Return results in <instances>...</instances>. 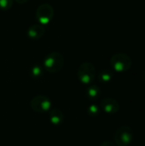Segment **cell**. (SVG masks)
Wrapping results in <instances>:
<instances>
[{
  "instance_id": "obj_15",
  "label": "cell",
  "mask_w": 145,
  "mask_h": 146,
  "mask_svg": "<svg viewBox=\"0 0 145 146\" xmlns=\"http://www.w3.org/2000/svg\"><path fill=\"white\" fill-rule=\"evenodd\" d=\"M100 146H116L112 141H109V140H106V141H103Z\"/></svg>"
},
{
  "instance_id": "obj_5",
  "label": "cell",
  "mask_w": 145,
  "mask_h": 146,
  "mask_svg": "<svg viewBox=\"0 0 145 146\" xmlns=\"http://www.w3.org/2000/svg\"><path fill=\"white\" fill-rule=\"evenodd\" d=\"M133 131L130 127L123 126L119 127L114 135V139L117 146H128L133 139Z\"/></svg>"
},
{
  "instance_id": "obj_13",
  "label": "cell",
  "mask_w": 145,
  "mask_h": 146,
  "mask_svg": "<svg viewBox=\"0 0 145 146\" xmlns=\"http://www.w3.org/2000/svg\"><path fill=\"white\" fill-rule=\"evenodd\" d=\"M14 0H0V9L7 11L13 6Z\"/></svg>"
},
{
  "instance_id": "obj_1",
  "label": "cell",
  "mask_w": 145,
  "mask_h": 146,
  "mask_svg": "<svg viewBox=\"0 0 145 146\" xmlns=\"http://www.w3.org/2000/svg\"><path fill=\"white\" fill-rule=\"evenodd\" d=\"M64 65V56L62 53L58 51H52L49 53L43 63V68L45 71L49 73H57L59 72Z\"/></svg>"
},
{
  "instance_id": "obj_9",
  "label": "cell",
  "mask_w": 145,
  "mask_h": 146,
  "mask_svg": "<svg viewBox=\"0 0 145 146\" xmlns=\"http://www.w3.org/2000/svg\"><path fill=\"white\" fill-rule=\"evenodd\" d=\"M64 120L62 112L58 109H54L50 112V121L54 126H60Z\"/></svg>"
},
{
  "instance_id": "obj_7",
  "label": "cell",
  "mask_w": 145,
  "mask_h": 146,
  "mask_svg": "<svg viewBox=\"0 0 145 146\" xmlns=\"http://www.w3.org/2000/svg\"><path fill=\"white\" fill-rule=\"evenodd\" d=\"M101 108L107 114H115L120 110V104L117 100L112 98H106L102 100Z\"/></svg>"
},
{
  "instance_id": "obj_8",
  "label": "cell",
  "mask_w": 145,
  "mask_h": 146,
  "mask_svg": "<svg viewBox=\"0 0 145 146\" xmlns=\"http://www.w3.org/2000/svg\"><path fill=\"white\" fill-rule=\"evenodd\" d=\"M45 33V27L40 24H34L28 27L26 31L27 37L32 40L40 39Z\"/></svg>"
},
{
  "instance_id": "obj_2",
  "label": "cell",
  "mask_w": 145,
  "mask_h": 146,
  "mask_svg": "<svg viewBox=\"0 0 145 146\" xmlns=\"http://www.w3.org/2000/svg\"><path fill=\"white\" fill-rule=\"evenodd\" d=\"M110 65L113 69L118 73L128 71L132 65V61L130 56L126 53H116L112 56L110 59Z\"/></svg>"
},
{
  "instance_id": "obj_17",
  "label": "cell",
  "mask_w": 145,
  "mask_h": 146,
  "mask_svg": "<svg viewBox=\"0 0 145 146\" xmlns=\"http://www.w3.org/2000/svg\"><path fill=\"white\" fill-rule=\"evenodd\" d=\"M141 78H142V80L145 83V69L142 72V74H141Z\"/></svg>"
},
{
  "instance_id": "obj_3",
  "label": "cell",
  "mask_w": 145,
  "mask_h": 146,
  "mask_svg": "<svg viewBox=\"0 0 145 146\" xmlns=\"http://www.w3.org/2000/svg\"><path fill=\"white\" fill-rule=\"evenodd\" d=\"M79 80L84 85H91L96 78V68L91 62H82L77 72Z\"/></svg>"
},
{
  "instance_id": "obj_14",
  "label": "cell",
  "mask_w": 145,
  "mask_h": 146,
  "mask_svg": "<svg viewBox=\"0 0 145 146\" xmlns=\"http://www.w3.org/2000/svg\"><path fill=\"white\" fill-rule=\"evenodd\" d=\"M87 112H88V114L91 116L94 117V116H97V115H99V113H100V108L97 104H91V105H90L88 107Z\"/></svg>"
},
{
  "instance_id": "obj_4",
  "label": "cell",
  "mask_w": 145,
  "mask_h": 146,
  "mask_svg": "<svg viewBox=\"0 0 145 146\" xmlns=\"http://www.w3.org/2000/svg\"><path fill=\"white\" fill-rule=\"evenodd\" d=\"M54 8L51 4L44 3L40 4L36 10L35 17L38 22V24L45 27L46 25L50 24V22L52 21L54 17Z\"/></svg>"
},
{
  "instance_id": "obj_11",
  "label": "cell",
  "mask_w": 145,
  "mask_h": 146,
  "mask_svg": "<svg viewBox=\"0 0 145 146\" xmlns=\"http://www.w3.org/2000/svg\"><path fill=\"white\" fill-rule=\"evenodd\" d=\"M114 77V74L109 69H103L98 74V80L102 83H109Z\"/></svg>"
},
{
  "instance_id": "obj_16",
  "label": "cell",
  "mask_w": 145,
  "mask_h": 146,
  "mask_svg": "<svg viewBox=\"0 0 145 146\" xmlns=\"http://www.w3.org/2000/svg\"><path fill=\"white\" fill-rule=\"evenodd\" d=\"M17 3H19V4H24V3H26V2H28V0H15Z\"/></svg>"
},
{
  "instance_id": "obj_10",
  "label": "cell",
  "mask_w": 145,
  "mask_h": 146,
  "mask_svg": "<svg viewBox=\"0 0 145 146\" xmlns=\"http://www.w3.org/2000/svg\"><path fill=\"white\" fill-rule=\"evenodd\" d=\"M101 95V90L97 86L91 85L86 90V97L91 100L97 99Z\"/></svg>"
},
{
  "instance_id": "obj_6",
  "label": "cell",
  "mask_w": 145,
  "mask_h": 146,
  "mask_svg": "<svg viewBox=\"0 0 145 146\" xmlns=\"http://www.w3.org/2000/svg\"><path fill=\"white\" fill-rule=\"evenodd\" d=\"M30 107L37 113H46L50 111L51 108V101L46 96L38 95L31 100Z\"/></svg>"
},
{
  "instance_id": "obj_12",
  "label": "cell",
  "mask_w": 145,
  "mask_h": 146,
  "mask_svg": "<svg viewBox=\"0 0 145 146\" xmlns=\"http://www.w3.org/2000/svg\"><path fill=\"white\" fill-rule=\"evenodd\" d=\"M44 74V68L42 66H40L39 64H35L32 67L31 70H30V76L34 79V80H38L40 79Z\"/></svg>"
}]
</instances>
